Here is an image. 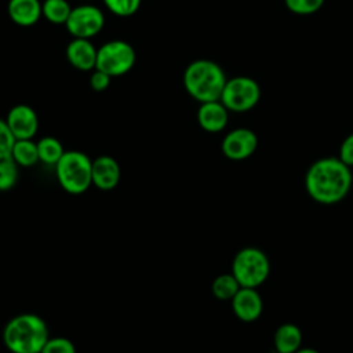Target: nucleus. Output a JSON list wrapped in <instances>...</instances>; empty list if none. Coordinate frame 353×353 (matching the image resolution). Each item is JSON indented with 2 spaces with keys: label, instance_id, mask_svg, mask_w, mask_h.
I'll return each instance as SVG.
<instances>
[{
  "label": "nucleus",
  "instance_id": "nucleus-1",
  "mask_svg": "<svg viewBox=\"0 0 353 353\" xmlns=\"http://www.w3.org/2000/svg\"><path fill=\"white\" fill-rule=\"evenodd\" d=\"M353 175L339 157H323L312 163L305 174L306 193L319 204L332 205L350 192Z\"/></svg>",
  "mask_w": 353,
  "mask_h": 353
},
{
  "label": "nucleus",
  "instance_id": "nucleus-2",
  "mask_svg": "<svg viewBox=\"0 0 353 353\" xmlns=\"http://www.w3.org/2000/svg\"><path fill=\"white\" fill-rule=\"evenodd\" d=\"M48 338L46 321L34 313L17 314L3 330V342L12 353H40Z\"/></svg>",
  "mask_w": 353,
  "mask_h": 353
},
{
  "label": "nucleus",
  "instance_id": "nucleus-3",
  "mask_svg": "<svg viewBox=\"0 0 353 353\" xmlns=\"http://www.w3.org/2000/svg\"><path fill=\"white\" fill-rule=\"evenodd\" d=\"M226 80L223 69L210 59L190 62L182 77L186 92L200 103L219 101Z\"/></svg>",
  "mask_w": 353,
  "mask_h": 353
},
{
  "label": "nucleus",
  "instance_id": "nucleus-4",
  "mask_svg": "<svg viewBox=\"0 0 353 353\" xmlns=\"http://www.w3.org/2000/svg\"><path fill=\"white\" fill-rule=\"evenodd\" d=\"M92 160L80 150H68L55 164L61 188L70 194H81L92 185Z\"/></svg>",
  "mask_w": 353,
  "mask_h": 353
},
{
  "label": "nucleus",
  "instance_id": "nucleus-5",
  "mask_svg": "<svg viewBox=\"0 0 353 353\" xmlns=\"http://www.w3.org/2000/svg\"><path fill=\"white\" fill-rule=\"evenodd\" d=\"M230 273L241 287L258 288L269 277L270 262L261 248L244 247L236 252Z\"/></svg>",
  "mask_w": 353,
  "mask_h": 353
},
{
  "label": "nucleus",
  "instance_id": "nucleus-6",
  "mask_svg": "<svg viewBox=\"0 0 353 353\" xmlns=\"http://www.w3.org/2000/svg\"><path fill=\"white\" fill-rule=\"evenodd\" d=\"M137 54L134 47L124 40H110L98 48L97 66L110 77L123 76L135 65Z\"/></svg>",
  "mask_w": 353,
  "mask_h": 353
},
{
  "label": "nucleus",
  "instance_id": "nucleus-7",
  "mask_svg": "<svg viewBox=\"0 0 353 353\" xmlns=\"http://www.w3.org/2000/svg\"><path fill=\"white\" fill-rule=\"evenodd\" d=\"M261 98V88L258 83L247 76H236L226 80L221 94V102L229 112L251 110Z\"/></svg>",
  "mask_w": 353,
  "mask_h": 353
},
{
  "label": "nucleus",
  "instance_id": "nucleus-8",
  "mask_svg": "<svg viewBox=\"0 0 353 353\" xmlns=\"http://www.w3.org/2000/svg\"><path fill=\"white\" fill-rule=\"evenodd\" d=\"M65 26L72 37L90 40L103 29L105 15L97 6L81 4L72 8Z\"/></svg>",
  "mask_w": 353,
  "mask_h": 353
},
{
  "label": "nucleus",
  "instance_id": "nucleus-9",
  "mask_svg": "<svg viewBox=\"0 0 353 353\" xmlns=\"http://www.w3.org/2000/svg\"><path fill=\"white\" fill-rule=\"evenodd\" d=\"M258 148V137L250 128H234L229 131L222 139L221 149L222 153L234 161L245 160L254 154Z\"/></svg>",
  "mask_w": 353,
  "mask_h": 353
},
{
  "label": "nucleus",
  "instance_id": "nucleus-10",
  "mask_svg": "<svg viewBox=\"0 0 353 353\" xmlns=\"http://www.w3.org/2000/svg\"><path fill=\"white\" fill-rule=\"evenodd\" d=\"M6 123L15 139H32L39 130L37 113L25 103L12 106L7 113Z\"/></svg>",
  "mask_w": 353,
  "mask_h": 353
},
{
  "label": "nucleus",
  "instance_id": "nucleus-11",
  "mask_svg": "<svg viewBox=\"0 0 353 353\" xmlns=\"http://www.w3.org/2000/svg\"><path fill=\"white\" fill-rule=\"evenodd\" d=\"M230 302L233 313L244 323L258 320L263 312V301L256 288L241 287Z\"/></svg>",
  "mask_w": 353,
  "mask_h": 353
},
{
  "label": "nucleus",
  "instance_id": "nucleus-12",
  "mask_svg": "<svg viewBox=\"0 0 353 353\" xmlns=\"http://www.w3.org/2000/svg\"><path fill=\"white\" fill-rule=\"evenodd\" d=\"M98 48L88 39L73 37L65 50L68 62L77 70L91 72L97 66Z\"/></svg>",
  "mask_w": 353,
  "mask_h": 353
},
{
  "label": "nucleus",
  "instance_id": "nucleus-13",
  "mask_svg": "<svg viewBox=\"0 0 353 353\" xmlns=\"http://www.w3.org/2000/svg\"><path fill=\"white\" fill-rule=\"evenodd\" d=\"M92 185L101 190H112L120 181V165L110 156H98L92 160Z\"/></svg>",
  "mask_w": 353,
  "mask_h": 353
},
{
  "label": "nucleus",
  "instance_id": "nucleus-14",
  "mask_svg": "<svg viewBox=\"0 0 353 353\" xmlns=\"http://www.w3.org/2000/svg\"><path fill=\"white\" fill-rule=\"evenodd\" d=\"M229 120V110L221 101H211L200 103L197 110L199 125L207 132L222 131Z\"/></svg>",
  "mask_w": 353,
  "mask_h": 353
},
{
  "label": "nucleus",
  "instance_id": "nucleus-15",
  "mask_svg": "<svg viewBox=\"0 0 353 353\" xmlns=\"http://www.w3.org/2000/svg\"><path fill=\"white\" fill-rule=\"evenodd\" d=\"M7 12L18 26H33L43 17L40 0H8Z\"/></svg>",
  "mask_w": 353,
  "mask_h": 353
},
{
  "label": "nucleus",
  "instance_id": "nucleus-16",
  "mask_svg": "<svg viewBox=\"0 0 353 353\" xmlns=\"http://www.w3.org/2000/svg\"><path fill=\"white\" fill-rule=\"evenodd\" d=\"M273 345L277 353H295L302 347L301 328L292 323L279 325L273 335Z\"/></svg>",
  "mask_w": 353,
  "mask_h": 353
},
{
  "label": "nucleus",
  "instance_id": "nucleus-17",
  "mask_svg": "<svg viewBox=\"0 0 353 353\" xmlns=\"http://www.w3.org/2000/svg\"><path fill=\"white\" fill-rule=\"evenodd\" d=\"M11 159L21 167H32L40 161L37 142L32 139H15Z\"/></svg>",
  "mask_w": 353,
  "mask_h": 353
},
{
  "label": "nucleus",
  "instance_id": "nucleus-18",
  "mask_svg": "<svg viewBox=\"0 0 353 353\" xmlns=\"http://www.w3.org/2000/svg\"><path fill=\"white\" fill-rule=\"evenodd\" d=\"M37 150H39V159L41 163L47 165H54L59 161V159L66 152L63 149V145L61 141H58L54 137H43L37 142Z\"/></svg>",
  "mask_w": 353,
  "mask_h": 353
},
{
  "label": "nucleus",
  "instance_id": "nucleus-19",
  "mask_svg": "<svg viewBox=\"0 0 353 353\" xmlns=\"http://www.w3.org/2000/svg\"><path fill=\"white\" fill-rule=\"evenodd\" d=\"M43 17L54 25H65L72 7L68 0H44L41 1Z\"/></svg>",
  "mask_w": 353,
  "mask_h": 353
},
{
  "label": "nucleus",
  "instance_id": "nucleus-20",
  "mask_svg": "<svg viewBox=\"0 0 353 353\" xmlns=\"http://www.w3.org/2000/svg\"><path fill=\"white\" fill-rule=\"evenodd\" d=\"M241 288L239 281L232 273L219 274L214 279L211 284L212 295L221 301H232V298L237 294V291Z\"/></svg>",
  "mask_w": 353,
  "mask_h": 353
},
{
  "label": "nucleus",
  "instance_id": "nucleus-21",
  "mask_svg": "<svg viewBox=\"0 0 353 353\" xmlns=\"http://www.w3.org/2000/svg\"><path fill=\"white\" fill-rule=\"evenodd\" d=\"M18 164L11 157L0 160V192L12 189L18 181Z\"/></svg>",
  "mask_w": 353,
  "mask_h": 353
},
{
  "label": "nucleus",
  "instance_id": "nucleus-22",
  "mask_svg": "<svg viewBox=\"0 0 353 353\" xmlns=\"http://www.w3.org/2000/svg\"><path fill=\"white\" fill-rule=\"evenodd\" d=\"M142 0H103L105 7L117 17H131L139 7Z\"/></svg>",
  "mask_w": 353,
  "mask_h": 353
},
{
  "label": "nucleus",
  "instance_id": "nucleus-23",
  "mask_svg": "<svg viewBox=\"0 0 353 353\" xmlns=\"http://www.w3.org/2000/svg\"><path fill=\"white\" fill-rule=\"evenodd\" d=\"M287 8L298 15H309L321 8L324 0H284Z\"/></svg>",
  "mask_w": 353,
  "mask_h": 353
},
{
  "label": "nucleus",
  "instance_id": "nucleus-24",
  "mask_svg": "<svg viewBox=\"0 0 353 353\" xmlns=\"http://www.w3.org/2000/svg\"><path fill=\"white\" fill-rule=\"evenodd\" d=\"M40 353H76L74 343L65 336L48 338Z\"/></svg>",
  "mask_w": 353,
  "mask_h": 353
},
{
  "label": "nucleus",
  "instance_id": "nucleus-25",
  "mask_svg": "<svg viewBox=\"0 0 353 353\" xmlns=\"http://www.w3.org/2000/svg\"><path fill=\"white\" fill-rule=\"evenodd\" d=\"M14 142H15V138L11 134L6 120L0 119V160L11 157Z\"/></svg>",
  "mask_w": 353,
  "mask_h": 353
},
{
  "label": "nucleus",
  "instance_id": "nucleus-26",
  "mask_svg": "<svg viewBox=\"0 0 353 353\" xmlns=\"http://www.w3.org/2000/svg\"><path fill=\"white\" fill-rule=\"evenodd\" d=\"M110 80H112V77L108 73H105L99 69H94V70H91L88 83H90L91 90H94L97 92H102L110 85Z\"/></svg>",
  "mask_w": 353,
  "mask_h": 353
},
{
  "label": "nucleus",
  "instance_id": "nucleus-27",
  "mask_svg": "<svg viewBox=\"0 0 353 353\" xmlns=\"http://www.w3.org/2000/svg\"><path fill=\"white\" fill-rule=\"evenodd\" d=\"M347 167H353V134L347 135L339 148V156H338Z\"/></svg>",
  "mask_w": 353,
  "mask_h": 353
},
{
  "label": "nucleus",
  "instance_id": "nucleus-28",
  "mask_svg": "<svg viewBox=\"0 0 353 353\" xmlns=\"http://www.w3.org/2000/svg\"><path fill=\"white\" fill-rule=\"evenodd\" d=\"M295 353H320L319 350L313 349V347H301L299 350H296Z\"/></svg>",
  "mask_w": 353,
  "mask_h": 353
},
{
  "label": "nucleus",
  "instance_id": "nucleus-29",
  "mask_svg": "<svg viewBox=\"0 0 353 353\" xmlns=\"http://www.w3.org/2000/svg\"><path fill=\"white\" fill-rule=\"evenodd\" d=\"M273 353H277V352H273Z\"/></svg>",
  "mask_w": 353,
  "mask_h": 353
}]
</instances>
